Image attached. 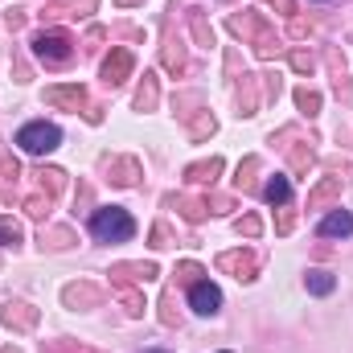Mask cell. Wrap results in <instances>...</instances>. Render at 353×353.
Listing matches in <instances>:
<instances>
[{"instance_id":"5","label":"cell","mask_w":353,"mask_h":353,"mask_svg":"<svg viewBox=\"0 0 353 353\" xmlns=\"http://www.w3.org/2000/svg\"><path fill=\"white\" fill-rule=\"evenodd\" d=\"M325 239H350L353 234V214H345V210H333V214H325L321 218V226H316Z\"/></svg>"},{"instance_id":"7","label":"cell","mask_w":353,"mask_h":353,"mask_svg":"<svg viewBox=\"0 0 353 353\" xmlns=\"http://www.w3.org/2000/svg\"><path fill=\"white\" fill-rule=\"evenodd\" d=\"M263 197L267 201H271V205H283V201H288V197H292V181H288V176H271V181H267L263 185Z\"/></svg>"},{"instance_id":"9","label":"cell","mask_w":353,"mask_h":353,"mask_svg":"<svg viewBox=\"0 0 353 353\" xmlns=\"http://www.w3.org/2000/svg\"><path fill=\"white\" fill-rule=\"evenodd\" d=\"M46 99H50V103H70V107H79V103H83V87H54V90H46Z\"/></svg>"},{"instance_id":"3","label":"cell","mask_w":353,"mask_h":353,"mask_svg":"<svg viewBox=\"0 0 353 353\" xmlns=\"http://www.w3.org/2000/svg\"><path fill=\"white\" fill-rule=\"evenodd\" d=\"M33 50H37L41 62H66L70 58V37L66 33H37Z\"/></svg>"},{"instance_id":"8","label":"cell","mask_w":353,"mask_h":353,"mask_svg":"<svg viewBox=\"0 0 353 353\" xmlns=\"http://www.w3.org/2000/svg\"><path fill=\"white\" fill-rule=\"evenodd\" d=\"M304 283H308V292H312V296H329V292L337 288V279H333L329 271H308V279H304Z\"/></svg>"},{"instance_id":"12","label":"cell","mask_w":353,"mask_h":353,"mask_svg":"<svg viewBox=\"0 0 353 353\" xmlns=\"http://www.w3.org/2000/svg\"><path fill=\"white\" fill-rule=\"evenodd\" d=\"M144 353H165V350H144Z\"/></svg>"},{"instance_id":"2","label":"cell","mask_w":353,"mask_h":353,"mask_svg":"<svg viewBox=\"0 0 353 353\" xmlns=\"http://www.w3.org/2000/svg\"><path fill=\"white\" fill-rule=\"evenodd\" d=\"M17 144H21V152H29V157H46V152H54V148L62 144V128H58V123H46V119L25 123V128L17 132Z\"/></svg>"},{"instance_id":"1","label":"cell","mask_w":353,"mask_h":353,"mask_svg":"<svg viewBox=\"0 0 353 353\" xmlns=\"http://www.w3.org/2000/svg\"><path fill=\"white\" fill-rule=\"evenodd\" d=\"M90 234H94L99 243H128V239L136 234V222H132L128 210H119V205H103V210L90 214Z\"/></svg>"},{"instance_id":"10","label":"cell","mask_w":353,"mask_h":353,"mask_svg":"<svg viewBox=\"0 0 353 353\" xmlns=\"http://www.w3.org/2000/svg\"><path fill=\"white\" fill-rule=\"evenodd\" d=\"M0 239H4V243H21V226H17L12 218H0Z\"/></svg>"},{"instance_id":"11","label":"cell","mask_w":353,"mask_h":353,"mask_svg":"<svg viewBox=\"0 0 353 353\" xmlns=\"http://www.w3.org/2000/svg\"><path fill=\"white\" fill-rule=\"evenodd\" d=\"M296 103H300V107H304V111L312 115V111L321 107V94H312V90H300V94H296Z\"/></svg>"},{"instance_id":"6","label":"cell","mask_w":353,"mask_h":353,"mask_svg":"<svg viewBox=\"0 0 353 353\" xmlns=\"http://www.w3.org/2000/svg\"><path fill=\"white\" fill-rule=\"evenodd\" d=\"M128 70H132V54H128V50H115V54L103 62V79H107V83H123Z\"/></svg>"},{"instance_id":"4","label":"cell","mask_w":353,"mask_h":353,"mask_svg":"<svg viewBox=\"0 0 353 353\" xmlns=\"http://www.w3.org/2000/svg\"><path fill=\"white\" fill-rule=\"evenodd\" d=\"M189 304H193V312H201V316H214V312L222 308V292H218L210 279H197V283L189 288Z\"/></svg>"}]
</instances>
